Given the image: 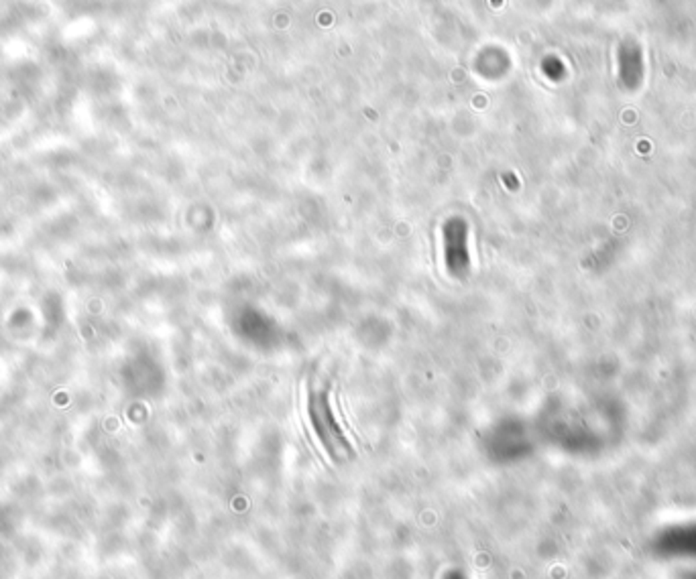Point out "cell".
<instances>
[{"label": "cell", "mask_w": 696, "mask_h": 579, "mask_svg": "<svg viewBox=\"0 0 696 579\" xmlns=\"http://www.w3.org/2000/svg\"><path fill=\"white\" fill-rule=\"evenodd\" d=\"M444 262L452 277H464L468 273L471 255H468V234L464 222L454 220L444 226Z\"/></svg>", "instance_id": "1"}, {"label": "cell", "mask_w": 696, "mask_h": 579, "mask_svg": "<svg viewBox=\"0 0 696 579\" xmlns=\"http://www.w3.org/2000/svg\"><path fill=\"white\" fill-rule=\"evenodd\" d=\"M310 415H312L313 427L318 429L322 441L328 445L330 451H334L338 445L342 443V435L338 431L336 423L332 419L330 407H328V394L326 391L310 394Z\"/></svg>", "instance_id": "2"}]
</instances>
